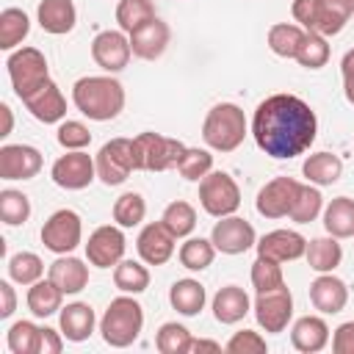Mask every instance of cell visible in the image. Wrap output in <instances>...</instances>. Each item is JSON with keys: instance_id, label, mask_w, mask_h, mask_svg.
<instances>
[{"instance_id": "6da1fadb", "label": "cell", "mask_w": 354, "mask_h": 354, "mask_svg": "<svg viewBox=\"0 0 354 354\" xmlns=\"http://www.w3.org/2000/svg\"><path fill=\"white\" fill-rule=\"evenodd\" d=\"M318 133L315 111L296 94L266 97L252 116L254 144L277 160H290L304 155Z\"/></svg>"}, {"instance_id": "7a4b0ae2", "label": "cell", "mask_w": 354, "mask_h": 354, "mask_svg": "<svg viewBox=\"0 0 354 354\" xmlns=\"http://www.w3.org/2000/svg\"><path fill=\"white\" fill-rule=\"evenodd\" d=\"M72 102L91 122H111L124 108V86L111 75H86L72 86Z\"/></svg>"}, {"instance_id": "3957f363", "label": "cell", "mask_w": 354, "mask_h": 354, "mask_svg": "<svg viewBox=\"0 0 354 354\" xmlns=\"http://www.w3.org/2000/svg\"><path fill=\"white\" fill-rule=\"evenodd\" d=\"M141 329H144V310L130 293L116 296L100 318V335L111 348L133 346L138 340Z\"/></svg>"}, {"instance_id": "277c9868", "label": "cell", "mask_w": 354, "mask_h": 354, "mask_svg": "<svg viewBox=\"0 0 354 354\" xmlns=\"http://www.w3.org/2000/svg\"><path fill=\"white\" fill-rule=\"evenodd\" d=\"M290 14L307 33L337 36L354 14V0H293Z\"/></svg>"}, {"instance_id": "5b68a950", "label": "cell", "mask_w": 354, "mask_h": 354, "mask_svg": "<svg viewBox=\"0 0 354 354\" xmlns=\"http://www.w3.org/2000/svg\"><path fill=\"white\" fill-rule=\"evenodd\" d=\"M249 133L246 116L235 102H218L207 111L205 122H202V138L210 149L216 152H232L243 144Z\"/></svg>"}, {"instance_id": "8992f818", "label": "cell", "mask_w": 354, "mask_h": 354, "mask_svg": "<svg viewBox=\"0 0 354 354\" xmlns=\"http://www.w3.org/2000/svg\"><path fill=\"white\" fill-rule=\"evenodd\" d=\"M185 144L180 138L171 136H160V133H138L133 138V166L136 171H166V169H177L180 158L185 155Z\"/></svg>"}, {"instance_id": "52a82bcc", "label": "cell", "mask_w": 354, "mask_h": 354, "mask_svg": "<svg viewBox=\"0 0 354 354\" xmlns=\"http://www.w3.org/2000/svg\"><path fill=\"white\" fill-rule=\"evenodd\" d=\"M8 77H11V86H14V94L19 100L30 97L33 91H39L47 80H50V69H47V58L39 47H19V50H11L8 61Z\"/></svg>"}, {"instance_id": "ba28073f", "label": "cell", "mask_w": 354, "mask_h": 354, "mask_svg": "<svg viewBox=\"0 0 354 354\" xmlns=\"http://www.w3.org/2000/svg\"><path fill=\"white\" fill-rule=\"evenodd\" d=\"M199 205L213 218L232 216L241 207V188L227 171H210L199 180Z\"/></svg>"}, {"instance_id": "9c48e42d", "label": "cell", "mask_w": 354, "mask_h": 354, "mask_svg": "<svg viewBox=\"0 0 354 354\" xmlns=\"http://www.w3.org/2000/svg\"><path fill=\"white\" fill-rule=\"evenodd\" d=\"M97 163V177L105 185H122L133 171V138H111L100 147V152L94 155Z\"/></svg>"}, {"instance_id": "30bf717a", "label": "cell", "mask_w": 354, "mask_h": 354, "mask_svg": "<svg viewBox=\"0 0 354 354\" xmlns=\"http://www.w3.org/2000/svg\"><path fill=\"white\" fill-rule=\"evenodd\" d=\"M83 241V221L75 210L61 207L41 224V243L55 254H69Z\"/></svg>"}, {"instance_id": "8fae6325", "label": "cell", "mask_w": 354, "mask_h": 354, "mask_svg": "<svg viewBox=\"0 0 354 354\" xmlns=\"http://www.w3.org/2000/svg\"><path fill=\"white\" fill-rule=\"evenodd\" d=\"M254 318H257V326L263 332H285L290 318H293V296L288 290V285H279L274 290H266V293H257L254 299Z\"/></svg>"}, {"instance_id": "7c38bea8", "label": "cell", "mask_w": 354, "mask_h": 354, "mask_svg": "<svg viewBox=\"0 0 354 354\" xmlns=\"http://www.w3.org/2000/svg\"><path fill=\"white\" fill-rule=\"evenodd\" d=\"M50 177L58 188H66V191H80V188H88L97 177V163L91 155H86L83 149H66V155H61L53 169H50Z\"/></svg>"}, {"instance_id": "4fadbf2b", "label": "cell", "mask_w": 354, "mask_h": 354, "mask_svg": "<svg viewBox=\"0 0 354 354\" xmlns=\"http://www.w3.org/2000/svg\"><path fill=\"white\" fill-rule=\"evenodd\" d=\"M124 232L119 224H102L97 227L86 241V260L97 268H113L119 260H124Z\"/></svg>"}, {"instance_id": "5bb4252c", "label": "cell", "mask_w": 354, "mask_h": 354, "mask_svg": "<svg viewBox=\"0 0 354 354\" xmlns=\"http://www.w3.org/2000/svg\"><path fill=\"white\" fill-rule=\"evenodd\" d=\"M210 241H213L216 252H221V254H243L257 243V232L246 218L232 213L213 224Z\"/></svg>"}, {"instance_id": "9a60e30c", "label": "cell", "mask_w": 354, "mask_h": 354, "mask_svg": "<svg viewBox=\"0 0 354 354\" xmlns=\"http://www.w3.org/2000/svg\"><path fill=\"white\" fill-rule=\"evenodd\" d=\"M130 55H133V47L124 30H100L91 41V58L108 75L122 72L130 64Z\"/></svg>"}, {"instance_id": "2e32d148", "label": "cell", "mask_w": 354, "mask_h": 354, "mask_svg": "<svg viewBox=\"0 0 354 354\" xmlns=\"http://www.w3.org/2000/svg\"><path fill=\"white\" fill-rule=\"evenodd\" d=\"M301 183L293 180V177H274L268 180L260 191H257V199H254V207L260 216L266 218H282L290 213L293 202H296V194H299Z\"/></svg>"}, {"instance_id": "e0dca14e", "label": "cell", "mask_w": 354, "mask_h": 354, "mask_svg": "<svg viewBox=\"0 0 354 354\" xmlns=\"http://www.w3.org/2000/svg\"><path fill=\"white\" fill-rule=\"evenodd\" d=\"M41 171V152L30 144L0 147V180H30Z\"/></svg>"}, {"instance_id": "ac0fdd59", "label": "cell", "mask_w": 354, "mask_h": 354, "mask_svg": "<svg viewBox=\"0 0 354 354\" xmlns=\"http://www.w3.org/2000/svg\"><path fill=\"white\" fill-rule=\"evenodd\" d=\"M174 235L169 232V227L163 221H152L147 224L138 238H136V249H138V257L147 263V266H163L171 260L174 254Z\"/></svg>"}, {"instance_id": "d6986e66", "label": "cell", "mask_w": 354, "mask_h": 354, "mask_svg": "<svg viewBox=\"0 0 354 354\" xmlns=\"http://www.w3.org/2000/svg\"><path fill=\"white\" fill-rule=\"evenodd\" d=\"M254 246H257L260 257H268V260H277V263H290V260L304 257L307 238L296 230H271Z\"/></svg>"}, {"instance_id": "ffe728a7", "label": "cell", "mask_w": 354, "mask_h": 354, "mask_svg": "<svg viewBox=\"0 0 354 354\" xmlns=\"http://www.w3.org/2000/svg\"><path fill=\"white\" fill-rule=\"evenodd\" d=\"M310 301H313V307L318 313L335 315L348 304V285L340 277H335L332 271L329 274H318L310 282Z\"/></svg>"}, {"instance_id": "44dd1931", "label": "cell", "mask_w": 354, "mask_h": 354, "mask_svg": "<svg viewBox=\"0 0 354 354\" xmlns=\"http://www.w3.org/2000/svg\"><path fill=\"white\" fill-rule=\"evenodd\" d=\"M169 39H171V30L163 19H149L147 25H141L138 30L130 33V47H133V55L136 58H144V61H155L166 53L169 47Z\"/></svg>"}, {"instance_id": "7402d4cb", "label": "cell", "mask_w": 354, "mask_h": 354, "mask_svg": "<svg viewBox=\"0 0 354 354\" xmlns=\"http://www.w3.org/2000/svg\"><path fill=\"white\" fill-rule=\"evenodd\" d=\"M22 102L30 111V116L39 119V122H44V124L64 122V116H66V100H64L61 88L53 80H47L39 91H33L30 97H25Z\"/></svg>"}, {"instance_id": "603a6c76", "label": "cell", "mask_w": 354, "mask_h": 354, "mask_svg": "<svg viewBox=\"0 0 354 354\" xmlns=\"http://www.w3.org/2000/svg\"><path fill=\"white\" fill-rule=\"evenodd\" d=\"M290 343L301 354H318L329 343V326L321 315H301L290 326Z\"/></svg>"}, {"instance_id": "cb8c5ba5", "label": "cell", "mask_w": 354, "mask_h": 354, "mask_svg": "<svg viewBox=\"0 0 354 354\" xmlns=\"http://www.w3.org/2000/svg\"><path fill=\"white\" fill-rule=\"evenodd\" d=\"M58 324H61V332H64L66 340L83 343V340L91 337V332H94V326H97V315H94L91 304H86V301H72V304L61 307Z\"/></svg>"}, {"instance_id": "d4e9b609", "label": "cell", "mask_w": 354, "mask_h": 354, "mask_svg": "<svg viewBox=\"0 0 354 354\" xmlns=\"http://www.w3.org/2000/svg\"><path fill=\"white\" fill-rule=\"evenodd\" d=\"M36 19L41 25L44 33L53 36H64L75 28L77 22V8L72 0H41L36 8Z\"/></svg>"}, {"instance_id": "484cf974", "label": "cell", "mask_w": 354, "mask_h": 354, "mask_svg": "<svg viewBox=\"0 0 354 354\" xmlns=\"http://www.w3.org/2000/svg\"><path fill=\"white\" fill-rule=\"evenodd\" d=\"M47 277L66 293V296H75L80 293L86 285H88V266L72 254H58L55 263H50V271Z\"/></svg>"}, {"instance_id": "4316f807", "label": "cell", "mask_w": 354, "mask_h": 354, "mask_svg": "<svg viewBox=\"0 0 354 354\" xmlns=\"http://www.w3.org/2000/svg\"><path fill=\"white\" fill-rule=\"evenodd\" d=\"M249 310H252V301H249L246 290L238 285H224L213 296V318L218 324H238L246 318Z\"/></svg>"}, {"instance_id": "83f0119b", "label": "cell", "mask_w": 354, "mask_h": 354, "mask_svg": "<svg viewBox=\"0 0 354 354\" xmlns=\"http://www.w3.org/2000/svg\"><path fill=\"white\" fill-rule=\"evenodd\" d=\"M207 301V293H205V285L199 279H177L171 288H169V304L180 313V315H199L202 307Z\"/></svg>"}, {"instance_id": "f1b7e54d", "label": "cell", "mask_w": 354, "mask_h": 354, "mask_svg": "<svg viewBox=\"0 0 354 354\" xmlns=\"http://www.w3.org/2000/svg\"><path fill=\"white\" fill-rule=\"evenodd\" d=\"M307 266L315 274H329L343 263V246L337 243L335 235H324V238H313L307 241Z\"/></svg>"}, {"instance_id": "f546056e", "label": "cell", "mask_w": 354, "mask_h": 354, "mask_svg": "<svg viewBox=\"0 0 354 354\" xmlns=\"http://www.w3.org/2000/svg\"><path fill=\"white\" fill-rule=\"evenodd\" d=\"M64 290L47 277V279H39L33 285H28V310L36 315V318H50L55 313H61V304H64Z\"/></svg>"}, {"instance_id": "4dcf8cb0", "label": "cell", "mask_w": 354, "mask_h": 354, "mask_svg": "<svg viewBox=\"0 0 354 354\" xmlns=\"http://www.w3.org/2000/svg\"><path fill=\"white\" fill-rule=\"evenodd\" d=\"M301 174L313 183V185H332L340 180L343 174V160L332 152H313L304 158L301 163Z\"/></svg>"}, {"instance_id": "1f68e13d", "label": "cell", "mask_w": 354, "mask_h": 354, "mask_svg": "<svg viewBox=\"0 0 354 354\" xmlns=\"http://www.w3.org/2000/svg\"><path fill=\"white\" fill-rule=\"evenodd\" d=\"M324 230L329 235L340 238H354V199L348 196H335L324 207Z\"/></svg>"}, {"instance_id": "d6a6232c", "label": "cell", "mask_w": 354, "mask_h": 354, "mask_svg": "<svg viewBox=\"0 0 354 354\" xmlns=\"http://www.w3.org/2000/svg\"><path fill=\"white\" fill-rule=\"evenodd\" d=\"M304 33L307 30L301 25H296V22H277V25L268 28L266 41H268V50L274 55H279V58H296Z\"/></svg>"}, {"instance_id": "836d02e7", "label": "cell", "mask_w": 354, "mask_h": 354, "mask_svg": "<svg viewBox=\"0 0 354 354\" xmlns=\"http://www.w3.org/2000/svg\"><path fill=\"white\" fill-rule=\"evenodd\" d=\"M30 33V19L22 8H3L0 11V50H14Z\"/></svg>"}, {"instance_id": "e575fe53", "label": "cell", "mask_w": 354, "mask_h": 354, "mask_svg": "<svg viewBox=\"0 0 354 354\" xmlns=\"http://www.w3.org/2000/svg\"><path fill=\"white\" fill-rule=\"evenodd\" d=\"M113 285L122 293H130V296L144 293L149 288V271L138 260H119L113 266Z\"/></svg>"}, {"instance_id": "d590c367", "label": "cell", "mask_w": 354, "mask_h": 354, "mask_svg": "<svg viewBox=\"0 0 354 354\" xmlns=\"http://www.w3.org/2000/svg\"><path fill=\"white\" fill-rule=\"evenodd\" d=\"M149 19H155L152 0H119V6H116V22H119V30H124L127 36L133 30H138L141 25H147Z\"/></svg>"}, {"instance_id": "8d00e7d4", "label": "cell", "mask_w": 354, "mask_h": 354, "mask_svg": "<svg viewBox=\"0 0 354 354\" xmlns=\"http://www.w3.org/2000/svg\"><path fill=\"white\" fill-rule=\"evenodd\" d=\"M160 221L169 227V232H171L174 238H188V235L194 232V227H196V210H194L191 202L174 199L171 205H166Z\"/></svg>"}, {"instance_id": "74e56055", "label": "cell", "mask_w": 354, "mask_h": 354, "mask_svg": "<svg viewBox=\"0 0 354 354\" xmlns=\"http://www.w3.org/2000/svg\"><path fill=\"white\" fill-rule=\"evenodd\" d=\"M324 213V196H321V191H318V185H301L299 188V194H296V202H293V207H290V221H296V224H310V221H315L318 216Z\"/></svg>"}, {"instance_id": "f35d334b", "label": "cell", "mask_w": 354, "mask_h": 354, "mask_svg": "<svg viewBox=\"0 0 354 354\" xmlns=\"http://www.w3.org/2000/svg\"><path fill=\"white\" fill-rule=\"evenodd\" d=\"M191 340H194L191 332L177 321H166L155 332V348L160 354H188L191 351Z\"/></svg>"}, {"instance_id": "ab89813d", "label": "cell", "mask_w": 354, "mask_h": 354, "mask_svg": "<svg viewBox=\"0 0 354 354\" xmlns=\"http://www.w3.org/2000/svg\"><path fill=\"white\" fill-rule=\"evenodd\" d=\"M177 257H180L183 268H188V271H205L213 263V257H216V246H213L210 238H188L180 246Z\"/></svg>"}, {"instance_id": "60d3db41", "label": "cell", "mask_w": 354, "mask_h": 354, "mask_svg": "<svg viewBox=\"0 0 354 354\" xmlns=\"http://www.w3.org/2000/svg\"><path fill=\"white\" fill-rule=\"evenodd\" d=\"M41 274H44V263H41L39 254L17 252V254L8 257V277L17 285H33V282L41 279Z\"/></svg>"}, {"instance_id": "b9f144b4", "label": "cell", "mask_w": 354, "mask_h": 354, "mask_svg": "<svg viewBox=\"0 0 354 354\" xmlns=\"http://www.w3.org/2000/svg\"><path fill=\"white\" fill-rule=\"evenodd\" d=\"M0 218L8 227L25 224L30 218V199L17 188H3L0 191Z\"/></svg>"}, {"instance_id": "7bdbcfd3", "label": "cell", "mask_w": 354, "mask_h": 354, "mask_svg": "<svg viewBox=\"0 0 354 354\" xmlns=\"http://www.w3.org/2000/svg\"><path fill=\"white\" fill-rule=\"evenodd\" d=\"M113 221L119 227H138L147 216V202L138 191H124L116 202H113Z\"/></svg>"}, {"instance_id": "ee69618b", "label": "cell", "mask_w": 354, "mask_h": 354, "mask_svg": "<svg viewBox=\"0 0 354 354\" xmlns=\"http://www.w3.org/2000/svg\"><path fill=\"white\" fill-rule=\"evenodd\" d=\"M296 61L304 69H321V66H326V61H329V41H326V36H321V33H304V39L299 44V53H296Z\"/></svg>"}, {"instance_id": "f6af8a7d", "label": "cell", "mask_w": 354, "mask_h": 354, "mask_svg": "<svg viewBox=\"0 0 354 354\" xmlns=\"http://www.w3.org/2000/svg\"><path fill=\"white\" fill-rule=\"evenodd\" d=\"M177 171L180 177L191 180V183H199L202 177H207L213 171V155L207 149H199V147H188L185 155L180 158L177 163Z\"/></svg>"}, {"instance_id": "bcb514c9", "label": "cell", "mask_w": 354, "mask_h": 354, "mask_svg": "<svg viewBox=\"0 0 354 354\" xmlns=\"http://www.w3.org/2000/svg\"><path fill=\"white\" fill-rule=\"evenodd\" d=\"M252 285L257 293H266V290H274L279 285H285V277H282V263L277 260H268V257H260L252 263Z\"/></svg>"}, {"instance_id": "7dc6e473", "label": "cell", "mask_w": 354, "mask_h": 354, "mask_svg": "<svg viewBox=\"0 0 354 354\" xmlns=\"http://www.w3.org/2000/svg\"><path fill=\"white\" fill-rule=\"evenodd\" d=\"M39 332H41V326H36L33 321H17V324H11V329H8V348L14 354H36Z\"/></svg>"}, {"instance_id": "c3c4849f", "label": "cell", "mask_w": 354, "mask_h": 354, "mask_svg": "<svg viewBox=\"0 0 354 354\" xmlns=\"http://www.w3.org/2000/svg\"><path fill=\"white\" fill-rule=\"evenodd\" d=\"M58 144L64 149H86L91 144V133L83 122H75V119H66L58 124V133H55Z\"/></svg>"}, {"instance_id": "681fc988", "label": "cell", "mask_w": 354, "mask_h": 354, "mask_svg": "<svg viewBox=\"0 0 354 354\" xmlns=\"http://www.w3.org/2000/svg\"><path fill=\"white\" fill-rule=\"evenodd\" d=\"M230 354H266L268 351V343H266V337L260 335V332H254V329H241V332H235L230 340H227V346H224Z\"/></svg>"}, {"instance_id": "f907efd6", "label": "cell", "mask_w": 354, "mask_h": 354, "mask_svg": "<svg viewBox=\"0 0 354 354\" xmlns=\"http://www.w3.org/2000/svg\"><path fill=\"white\" fill-rule=\"evenodd\" d=\"M332 351L335 354H354V321H346L332 335Z\"/></svg>"}, {"instance_id": "816d5d0a", "label": "cell", "mask_w": 354, "mask_h": 354, "mask_svg": "<svg viewBox=\"0 0 354 354\" xmlns=\"http://www.w3.org/2000/svg\"><path fill=\"white\" fill-rule=\"evenodd\" d=\"M64 348V332L58 329H50V326H41L39 332V346H36V354H58Z\"/></svg>"}, {"instance_id": "f5cc1de1", "label": "cell", "mask_w": 354, "mask_h": 354, "mask_svg": "<svg viewBox=\"0 0 354 354\" xmlns=\"http://www.w3.org/2000/svg\"><path fill=\"white\" fill-rule=\"evenodd\" d=\"M340 75H343V91H346V100L354 105V50H348L340 61Z\"/></svg>"}, {"instance_id": "db71d44e", "label": "cell", "mask_w": 354, "mask_h": 354, "mask_svg": "<svg viewBox=\"0 0 354 354\" xmlns=\"http://www.w3.org/2000/svg\"><path fill=\"white\" fill-rule=\"evenodd\" d=\"M0 299H3V304H0V318H11L14 310H17V293H14V288H11L8 279H0Z\"/></svg>"}, {"instance_id": "11a10c76", "label": "cell", "mask_w": 354, "mask_h": 354, "mask_svg": "<svg viewBox=\"0 0 354 354\" xmlns=\"http://www.w3.org/2000/svg\"><path fill=\"white\" fill-rule=\"evenodd\" d=\"M0 116H3V127H0V138H6L8 133H11V127H14V116H11V108L3 102L0 105Z\"/></svg>"}, {"instance_id": "9f6ffc18", "label": "cell", "mask_w": 354, "mask_h": 354, "mask_svg": "<svg viewBox=\"0 0 354 354\" xmlns=\"http://www.w3.org/2000/svg\"><path fill=\"white\" fill-rule=\"evenodd\" d=\"M191 351H221V343H216V340H191Z\"/></svg>"}]
</instances>
